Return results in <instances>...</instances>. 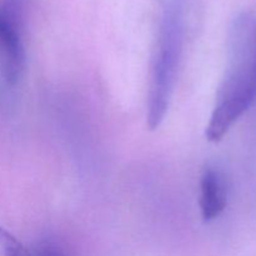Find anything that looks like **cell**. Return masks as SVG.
Returning a JSON list of instances; mask_svg holds the SVG:
<instances>
[{
    "label": "cell",
    "mask_w": 256,
    "mask_h": 256,
    "mask_svg": "<svg viewBox=\"0 0 256 256\" xmlns=\"http://www.w3.org/2000/svg\"><path fill=\"white\" fill-rule=\"evenodd\" d=\"M22 20L0 6V72L9 85L19 82L25 68Z\"/></svg>",
    "instance_id": "3957f363"
},
{
    "label": "cell",
    "mask_w": 256,
    "mask_h": 256,
    "mask_svg": "<svg viewBox=\"0 0 256 256\" xmlns=\"http://www.w3.org/2000/svg\"><path fill=\"white\" fill-rule=\"evenodd\" d=\"M256 102V15L242 12L228 34V65L206 126L209 142H218Z\"/></svg>",
    "instance_id": "6da1fadb"
},
{
    "label": "cell",
    "mask_w": 256,
    "mask_h": 256,
    "mask_svg": "<svg viewBox=\"0 0 256 256\" xmlns=\"http://www.w3.org/2000/svg\"><path fill=\"white\" fill-rule=\"evenodd\" d=\"M32 256H69L54 242H42L32 252Z\"/></svg>",
    "instance_id": "8992f818"
},
{
    "label": "cell",
    "mask_w": 256,
    "mask_h": 256,
    "mask_svg": "<svg viewBox=\"0 0 256 256\" xmlns=\"http://www.w3.org/2000/svg\"><path fill=\"white\" fill-rule=\"evenodd\" d=\"M200 209L204 222L216 219L228 205V182L224 172L218 168L208 166L202 176Z\"/></svg>",
    "instance_id": "277c9868"
},
{
    "label": "cell",
    "mask_w": 256,
    "mask_h": 256,
    "mask_svg": "<svg viewBox=\"0 0 256 256\" xmlns=\"http://www.w3.org/2000/svg\"><path fill=\"white\" fill-rule=\"evenodd\" d=\"M0 256H32V252L22 246L10 232L0 228Z\"/></svg>",
    "instance_id": "5b68a950"
},
{
    "label": "cell",
    "mask_w": 256,
    "mask_h": 256,
    "mask_svg": "<svg viewBox=\"0 0 256 256\" xmlns=\"http://www.w3.org/2000/svg\"><path fill=\"white\" fill-rule=\"evenodd\" d=\"M184 29V0H165L149 96L150 129L160 125L169 105Z\"/></svg>",
    "instance_id": "7a4b0ae2"
}]
</instances>
